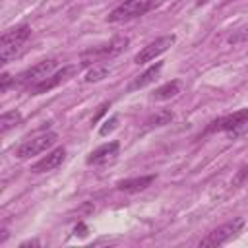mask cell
<instances>
[{
  "instance_id": "6da1fadb",
  "label": "cell",
  "mask_w": 248,
  "mask_h": 248,
  "mask_svg": "<svg viewBox=\"0 0 248 248\" xmlns=\"http://www.w3.org/2000/svg\"><path fill=\"white\" fill-rule=\"evenodd\" d=\"M163 0H124L122 4H118L108 16L107 21L108 23H120V21H130L136 17L145 16L147 12L155 10L157 6H161Z\"/></svg>"
},
{
  "instance_id": "7a4b0ae2",
  "label": "cell",
  "mask_w": 248,
  "mask_h": 248,
  "mask_svg": "<svg viewBox=\"0 0 248 248\" xmlns=\"http://www.w3.org/2000/svg\"><path fill=\"white\" fill-rule=\"evenodd\" d=\"M29 37H31L29 25H19V27L8 29L0 39V62L8 64L12 58H16L21 52V48Z\"/></svg>"
},
{
  "instance_id": "3957f363",
  "label": "cell",
  "mask_w": 248,
  "mask_h": 248,
  "mask_svg": "<svg viewBox=\"0 0 248 248\" xmlns=\"http://www.w3.org/2000/svg\"><path fill=\"white\" fill-rule=\"evenodd\" d=\"M126 45H128V37H114L108 43H103V45H97V46H91V48L83 50L81 52V62L91 64V62H101V60L112 58V56L120 54L126 48Z\"/></svg>"
},
{
  "instance_id": "277c9868",
  "label": "cell",
  "mask_w": 248,
  "mask_h": 248,
  "mask_svg": "<svg viewBox=\"0 0 248 248\" xmlns=\"http://www.w3.org/2000/svg\"><path fill=\"white\" fill-rule=\"evenodd\" d=\"M242 227H244V219L236 217V219H232V221L213 229L205 238L200 240V246H221V244L229 242L231 238H234L242 231Z\"/></svg>"
},
{
  "instance_id": "5b68a950",
  "label": "cell",
  "mask_w": 248,
  "mask_h": 248,
  "mask_svg": "<svg viewBox=\"0 0 248 248\" xmlns=\"http://www.w3.org/2000/svg\"><path fill=\"white\" fill-rule=\"evenodd\" d=\"M58 140V136L54 132H45L41 136H35L31 140H25L23 143L17 145L16 149V157L17 159H29L33 155H39L43 151H46L50 145H54V141Z\"/></svg>"
},
{
  "instance_id": "8992f818",
  "label": "cell",
  "mask_w": 248,
  "mask_h": 248,
  "mask_svg": "<svg viewBox=\"0 0 248 248\" xmlns=\"http://www.w3.org/2000/svg\"><path fill=\"white\" fill-rule=\"evenodd\" d=\"M56 64H58V62H56L54 58L41 60L39 64H35V66H31V68H27V70H23L19 76H16V85L31 87L33 83H37V81L45 79V78L54 70V66H56Z\"/></svg>"
},
{
  "instance_id": "52a82bcc",
  "label": "cell",
  "mask_w": 248,
  "mask_h": 248,
  "mask_svg": "<svg viewBox=\"0 0 248 248\" xmlns=\"http://www.w3.org/2000/svg\"><path fill=\"white\" fill-rule=\"evenodd\" d=\"M76 70H78L76 66H64V68L58 70L56 74H52V76H48V78H45V79L33 83L31 87H27V89H29V95H41V93H46V91L54 89L56 85H60V83H64L66 79H70V78L76 74Z\"/></svg>"
},
{
  "instance_id": "ba28073f",
  "label": "cell",
  "mask_w": 248,
  "mask_h": 248,
  "mask_svg": "<svg viewBox=\"0 0 248 248\" xmlns=\"http://www.w3.org/2000/svg\"><path fill=\"white\" fill-rule=\"evenodd\" d=\"M174 43V35H163L155 41H151L149 45H145L136 56H134V62L136 64H145V62H151L155 60L159 54H163L170 45Z\"/></svg>"
},
{
  "instance_id": "9c48e42d",
  "label": "cell",
  "mask_w": 248,
  "mask_h": 248,
  "mask_svg": "<svg viewBox=\"0 0 248 248\" xmlns=\"http://www.w3.org/2000/svg\"><path fill=\"white\" fill-rule=\"evenodd\" d=\"M244 124H248V108H242V110H236L232 114L213 120L205 132H234V130L242 128Z\"/></svg>"
},
{
  "instance_id": "30bf717a",
  "label": "cell",
  "mask_w": 248,
  "mask_h": 248,
  "mask_svg": "<svg viewBox=\"0 0 248 248\" xmlns=\"http://www.w3.org/2000/svg\"><path fill=\"white\" fill-rule=\"evenodd\" d=\"M64 157H66V149L64 147H56V149H52L50 153H46L45 157H41L33 167H31V170L33 172H48V170H54L56 167H60L62 165V161H64Z\"/></svg>"
},
{
  "instance_id": "8fae6325",
  "label": "cell",
  "mask_w": 248,
  "mask_h": 248,
  "mask_svg": "<svg viewBox=\"0 0 248 248\" xmlns=\"http://www.w3.org/2000/svg\"><path fill=\"white\" fill-rule=\"evenodd\" d=\"M120 149V143L118 141H108V143H103L99 145L97 149H93L87 157V165H103V163H108L110 159L116 157Z\"/></svg>"
},
{
  "instance_id": "7c38bea8",
  "label": "cell",
  "mask_w": 248,
  "mask_h": 248,
  "mask_svg": "<svg viewBox=\"0 0 248 248\" xmlns=\"http://www.w3.org/2000/svg\"><path fill=\"white\" fill-rule=\"evenodd\" d=\"M155 182V174H147V176H134V178H124L116 182V188L122 192H140L145 190L147 186H151Z\"/></svg>"
},
{
  "instance_id": "4fadbf2b",
  "label": "cell",
  "mask_w": 248,
  "mask_h": 248,
  "mask_svg": "<svg viewBox=\"0 0 248 248\" xmlns=\"http://www.w3.org/2000/svg\"><path fill=\"white\" fill-rule=\"evenodd\" d=\"M161 68H163V62H157V64H153V66H149L141 76H138L134 81H132V85H130V89H141V87H145V85H149L151 81H155V78L159 76V72H161Z\"/></svg>"
},
{
  "instance_id": "5bb4252c",
  "label": "cell",
  "mask_w": 248,
  "mask_h": 248,
  "mask_svg": "<svg viewBox=\"0 0 248 248\" xmlns=\"http://www.w3.org/2000/svg\"><path fill=\"white\" fill-rule=\"evenodd\" d=\"M176 93H180V81H178V79H172V81H169V83L157 87V89L153 91L151 99H155V101H167V99L174 97Z\"/></svg>"
},
{
  "instance_id": "9a60e30c",
  "label": "cell",
  "mask_w": 248,
  "mask_h": 248,
  "mask_svg": "<svg viewBox=\"0 0 248 248\" xmlns=\"http://www.w3.org/2000/svg\"><path fill=\"white\" fill-rule=\"evenodd\" d=\"M172 118H174V112H172L170 108H161V110H157L155 114H151V116L145 120V128L167 126V124H170Z\"/></svg>"
},
{
  "instance_id": "2e32d148",
  "label": "cell",
  "mask_w": 248,
  "mask_h": 248,
  "mask_svg": "<svg viewBox=\"0 0 248 248\" xmlns=\"http://www.w3.org/2000/svg\"><path fill=\"white\" fill-rule=\"evenodd\" d=\"M21 124V112L19 110H8L0 116V134H8L12 128Z\"/></svg>"
},
{
  "instance_id": "e0dca14e",
  "label": "cell",
  "mask_w": 248,
  "mask_h": 248,
  "mask_svg": "<svg viewBox=\"0 0 248 248\" xmlns=\"http://www.w3.org/2000/svg\"><path fill=\"white\" fill-rule=\"evenodd\" d=\"M108 72H110V68L107 66V64H103V62H99V64H93V68H89L87 70V74H85V81L87 83H93V81H101V79H105L107 76H108Z\"/></svg>"
},
{
  "instance_id": "ac0fdd59",
  "label": "cell",
  "mask_w": 248,
  "mask_h": 248,
  "mask_svg": "<svg viewBox=\"0 0 248 248\" xmlns=\"http://www.w3.org/2000/svg\"><path fill=\"white\" fill-rule=\"evenodd\" d=\"M116 124H118V116L114 114V116H110L107 122H105V126H101V130H99V134L101 136H107L108 132H112L114 128H116Z\"/></svg>"
},
{
  "instance_id": "d6986e66",
  "label": "cell",
  "mask_w": 248,
  "mask_h": 248,
  "mask_svg": "<svg viewBox=\"0 0 248 248\" xmlns=\"http://www.w3.org/2000/svg\"><path fill=\"white\" fill-rule=\"evenodd\" d=\"M12 83H16V78H12L8 72H4V74L0 76V93H6Z\"/></svg>"
},
{
  "instance_id": "ffe728a7",
  "label": "cell",
  "mask_w": 248,
  "mask_h": 248,
  "mask_svg": "<svg viewBox=\"0 0 248 248\" xmlns=\"http://www.w3.org/2000/svg\"><path fill=\"white\" fill-rule=\"evenodd\" d=\"M244 180H248V165L242 167V169L236 172V176H234V180H232V186H238V184H242Z\"/></svg>"
},
{
  "instance_id": "44dd1931",
  "label": "cell",
  "mask_w": 248,
  "mask_h": 248,
  "mask_svg": "<svg viewBox=\"0 0 248 248\" xmlns=\"http://www.w3.org/2000/svg\"><path fill=\"white\" fill-rule=\"evenodd\" d=\"M107 108H108V103H103V105L99 107V110H97V114H95V116L91 118V122L95 124V122H97V120H99V118H101V116L105 114V110H107Z\"/></svg>"
},
{
  "instance_id": "7402d4cb",
  "label": "cell",
  "mask_w": 248,
  "mask_h": 248,
  "mask_svg": "<svg viewBox=\"0 0 248 248\" xmlns=\"http://www.w3.org/2000/svg\"><path fill=\"white\" fill-rule=\"evenodd\" d=\"M25 246H39V240H27L21 244V248H25Z\"/></svg>"
},
{
  "instance_id": "603a6c76",
  "label": "cell",
  "mask_w": 248,
  "mask_h": 248,
  "mask_svg": "<svg viewBox=\"0 0 248 248\" xmlns=\"http://www.w3.org/2000/svg\"><path fill=\"white\" fill-rule=\"evenodd\" d=\"M6 238H8V231H6V229H2V236H0V242H4Z\"/></svg>"
}]
</instances>
